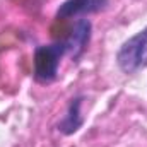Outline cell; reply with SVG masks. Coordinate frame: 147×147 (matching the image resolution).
<instances>
[{
  "label": "cell",
  "mask_w": 147,
  "mask_h": 147,
  "mask_svg": "<svg viewBox=\"0 0 147 147\" xmlns=\"http://www.w3.org/2000/svg\"><path fill=\"white\" fill-rule=\"evenodd\" d=\"M116 63L123 74H135L147 67V26L120 46Z\"/></svg>",
  "instance_id": "cell-1"
},
{
  "label": "cell",
  "mask_w": 147,
  "mask_h": 147,
  "mask_svg": "<svg viewBox=\"0 0 147 147\" xmlns=\"http://www.w3.org/2000/svg\"><path fill=\"white\" fill-rule=\"evenodd\" d=\"M69 53L67 43H53L38 46L34 51V79L41 84H50L58 75V65L63 55Z\"/></svg>",
  "instance_id": "cell-2"
},
{
  "label": "cell",
  "mask_w": 147,
  "mask_h": 147,
  "mask_svg": "<svg viewBox=\"0 0 147 147\" xmlns=\"http://www.w3.org/2000/svg\"><path fill=\"white\" fill-rule=\"evenodd\" d=\"M108 5V0H65L58 10L57 19H70L79 16H89L105 10Z\"/></svg>",
  "instance_id": "cell-3"
},
{
  "label": "cell",
  "mask_w": 147,
  "mask_h": 147,
  "mask_svg": "<svg viewBox=\"0 0 147 147\" xmlns=\"http://www.w3.org/2000/svg\"><path fill=\"white\" fill-rule=\"evenodd\" d=\"M91 31H92V26H91V22L87 19H79L74 24L70 36L65 39L67 48H69V55L74 60H77L86 51V48H87V45L91 41Z\"/></svg>",
  "instance_id": "cell-4"
},
{
  "label": "cell",
  "mask_w": 147,
  "mask_h": 147,
  "mask_svg": "<svg viewBox=\"0 0 147 147\" xmlns=\"http://www.w3.org/2000/svg\"><path fill=\"white\" fill-rule=\"evenodd\" d=\"M82 101L84 98L82 96H77L74 98L67 108V115L63 116V120L57 125L58 132H62L63 135H72L75 134L82 125H84V118L80 115V106H82Z\"/></svg>",
  "instance_id": "cell-5"
}]
</instances>
